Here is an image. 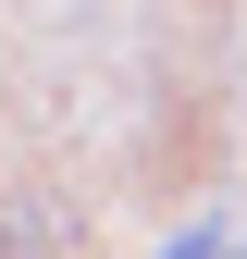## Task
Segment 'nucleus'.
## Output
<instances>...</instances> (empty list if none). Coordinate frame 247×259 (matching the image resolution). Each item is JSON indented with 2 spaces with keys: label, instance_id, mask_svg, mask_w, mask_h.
Masks as SVG:
<instances>
[{
  "label": "nucleus",
  "instance_id": "f257e3e1",
  "mask_svg": "<svg viewBox=\"0 0 247 259\" xmlns=\"http://www.w3.org/2000/svg\"><path fill=\"white\" fill-rule=\"evenodd\" d=\"M0 259H62V210H13L0 222Z\"/></svg>",
  "mask_w": 247,
  "mask_h": 259
},
{
  "label": "nucleus",
  "instance_id": "f03ea898",
  "mask_svg": "<svg viewBox=\"0 0 247 259\" xmlns=\"http://www.w3.org/2000/svg\"><path fill=\"white\" fill-rule=\"evenodd\" d=\"M161 259H235V235H223V222H185V235H173Z\"/></svg>",
  "mask_w": 247,
  "mask_h": 259
},
{
  "label": "nucleus",
  "instance_id": "7ed1b4c3",
  "mask_svg": "<svg viewBox=\"0 0 247 259\" xmlns=\"http://www.w3.org/2000/svg\"><path fill=\"white\" fill-rule=\"evenodd\" d=\"M235 259H247V247H235Z\"/></svg>",
  "mask_w": 247,
  "mask_h": 259
}]
</instances>
